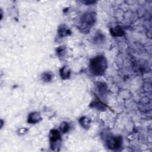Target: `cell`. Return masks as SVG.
Listing matches in <instances>:
<instances>
[{"instance_id":"6da1fadb","label":"cell","mask_w":152,"mask_h":152,"mask_svg":"<svg viewBox=\"0 0 152 152\" xmlns=\"http://www.w3.org/2000/svg\"><path fill=\"white\" fill-rule=\"evenodd\" d=\"M107 67V61L104 56H97L90 61V71L94 75H102L104 74Z\"/></svg>"},{"instance_id":"7a4b0ae2","label":"cell","mask_w":152,"mask_h":152,"mask_svg":"<svg viewBox=\"0 0 152 152\" xmlns=\"http://www.w3.org/2000/svg\"><path fill=\"white\" fill-rule=\"evenodd\" d=\"M96 21L95 13L91 11L86 12L81 17L79 23V28L82 31L87 33L94 24Z\"/></svg>"},{"instance_id":"3957f363","label":"cell","mask_w":152,"mask_h":152,"mask_svg":"<svg viewBox=\"0 0 152 152\" xmlns=\"http://www.w3.org/2000/svg\"><path fill=\"white\" fill-rule=\"evenodd\" d=\"M49 140L50 147L52 149L59 148L61 142V136L59 131L56 129H52L50 132Z\"/></svg>"},{"instance_id":"277c9868","label":"cell","mask_w":152,"mask_h":152,"mask_svg":"<svg viewBox=\"0 0 152 152\" xmlns=\"http://www.w3.org/2000/svg\"><path fill=\"white\" fill-rule=\"evenodd\" d=\"M106 144L110 149H117L122 144V138L120 136H109L106 140Z\"/></svg>"},{"instance_id":"5b68a950","label":"cell","mask_w":152,"mask_h":152,"mask_svg":"<svg viewBox=\"0 0 152 152\" xmlns=\"http://www.w3.org/2000/svg\"><path fill=\"white\" fill-rule=\"evenodd\" d=\"M42 119L40 115L38 112H31L28 116L27 122L30 124H36Z\"/></svg>"},{"instance_id":"8992f818","label":"cell","mask_w":152,"mask_h":152,"mask_svg":"<svg viewBox=\"0 0 152 152\" xmlns=\"http://www.w3.org/2000/svg\"><path fill=\"white\" fill-rule=\"evenodd\" d=\"M71 32L69 28L65 24H62L59 26L58 28V34L61 37L67 36L71 34Z\"/></svg>"},{"instance_id":"52a82bcc","label":"cell","mask_w":152,"mask_h":152,"mask_svg":"<svg viewBox=\"0 0 152 152\" xmlns=\"http://www.w3.org/2000/svg\"><path fill=\"white\" fill-rule=\"evenodd\" d=\"M71 75V70L66 66H64L60 69V76L63 80L68 79Z\"/></svg>"},{"instance_id":"ba28073f","label":"cell","mask_w":152,"mask_h":152,"mask_svg":"<svg viewBox=\"0 0 152 152\" xmlns=\"http://www.w3.org/2000/svg\"><path fill=\"white\" fill-rule=\"evenodd\" d=\"M79 122L82 127H83L84 129H88L90 126L91 119L86 116H83L80 119Z\"/></svg>"},{"instance_id":"9c48e42d","label":"cell","mask_w":152,"mask_h":152,"mask_svg":"<svg viewBox=\"0 0 152 152\" xmlns=\"http://www.w3.org/2000/svg\"><path fill=\"white\" fill-rule=\"evenodd\" d=\"M111 33L115 36H121L124 34V31L120 27L116 26L111 29Z\"/></svg>"},{"instance_id":"30bf717a","label":"cell","mask_w":152,"mask_h":152,"mask_svg":"<svg viewBox=\"0 0 152 152\" xmlns=\"http://www.w3.org/2000/svg\"><path fill=\"white\" fill-rule=\"evenodd\" d=\"M53 74L52 72L48 71V72H43L42 74V79L45 81V82H49L52 79H53Z\"/></svg>"},{"instance_id":"8fae6325","label":"cell","mask_w":152,"mask_h":152,"mask_svg":"<svg viewBox=\"0 0 152 152\" xmlns=\"http://www.w3.org/2000/svg\"><path fill=\"white\" fill-rule=\"evenodd\" d=\"M59 129L61 130V131L63 133H66L67 132L69 129H70V126L69 124L66 122H63L61 124L60 126H59Z\"/></svg>"},{"instance_id":"7c38bea8","label":"cell","mask_w":152,"mask_h":152,"mask_svg":"<svg viewBox=\"0 0 152 152\" xmlns=\"http://www.w3.org/2000/svg\"><path fill=\"white\" fill-rule=\"evenodd\" d=\"M91 104V106L92 107H94L96 108V109H98V110L105 109V107H104V104H103V103H101L100 102H99V101H94V102H93Z\"/></svg>"},{"instance_id":"4fadbf2b","label":"cell","mask_w":152,"mask_h":152,"mask_svg":"<svg viewBox=\"0 0 152 152\" xmlns=\"http://www.w3.org/2000/svg\"><path fill=\"white\" fill-rule=\"evenodd\" d=\"M65 52V48L64 46L58 47L56 49V53L59 56H63V54Z\"/></svg>"}]
</instances>
